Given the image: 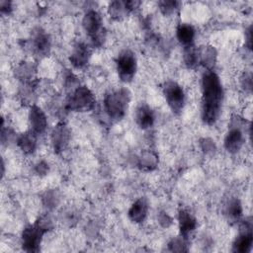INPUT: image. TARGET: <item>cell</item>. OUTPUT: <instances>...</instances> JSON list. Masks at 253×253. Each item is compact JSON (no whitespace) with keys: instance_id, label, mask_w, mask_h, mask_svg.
<instances>
[{"instance_id":"cell-17","label":"cell","mask_w":253,"mask_h":253,"mask_svg":"<svg viewBox=\"0 0 253 253\" xmlns=\"http://www.w3.org/2000/svg\"><path fill=\"white\" fill-rule=\"evenodd\" d=\"M36 66L33 62L22 61L14 70L15 77L20 80L23 84L32 83L36 76Z\"/></svg>"},{"instance_id":"cell-7","label":"cell","mask_w":253,"mask_h":253,"mask_svg":"<svg viewBox=\"0 0 253 253\" xmlns=\"http://www.w3.org/2000/svg\"><path fill=\"white\" fill-rule=\"evenodd\" d=\"M162 91L171 111L176 115L181 114L186 100L185 92L182 86L175 81L169 80L164 83Z\"/></svg>"},{"instance_id":"cell-33","label":"cell","mask_w":253,"mask_h":253,"mask_svg":"<svg viewBox=\"0 0 253 253\" xmlns=\"http://www.w3.org/2000/svg\"><path fill=\"white\" fill-rule=\"evenodd\" d=\"M252 27L249 26L245 32V46L248 49H251L252 46Z\"/></svg>"},{"instance_id":"cell-18","label":"cell","mask_w":253,"mask_h":253,"mask_svg":"<svg viewBox=\"0 0 253 253\" xmlns=\"http://www.w3.org/2000/svg\"><path fill=\"white\" fill-rule=\"evenodd\" d=\"M159 163L158 155L153 150H143L137 158V167L141 171L149 172L157 168Z\"/></svg>"},{"instance_id":"cell-22","label":"cell","mask_w":253,"mask_h":253,"mask_svg":"<svg viewBox=\"0 0 253 253\" xmlns=\"http://www.w3.org/2000/svg\"><path fill=\"white\" fill-rule=\"evenodd\" d=\"M242 205L241 202L239 201V199L237 198H232L230 199L226 206H225V215L228 218V220L232 221V222H236L238 221L241 216H242Z\"/></svg>"},{"instance_id":"cell-31","label":"cell","mask_w":253,"mask_h":253,"mask_svg":"<svg viewBox=\"0 0 253 253\" xmlns=\"http://www.w3.org/2000/svg\"><path fill=\"white\" fill-rule=\"evenodd\" d=\"M48 171H49V166H48V164H47L45 161H43V160L39 161V162L35 165V172H36L38 175H40V176H44V175H46V174L48 173Z\"/></svg>"},{"instance_id":"cell-21","label":"cell","mask_w":253,"mask_h":253,"mask_svg":"<svg viewBox=\"0 0 253 253\" xmlns=\"http://www.w3.org/2000/svg\"><path fill=\"white\" fill-rule=\"evenodd\" d=\"M217 52L211 45L200 48V64H203L208 70H211L216 62Z\"/></svg>"},{"instance_id":"cell-8","label":"cell","mask_w":253,"mask_h":253,"mask_svg":"<svg viewBox=\"0 0 253 253\" xmlns=\"http://www.w3.org/2000/svg\"><path fill=\"white\" fill-rule=\"evenodd\" d=\"M241 126L242 119L239 116H233L230 127L224 138V147L229 153H237L244 143V134Z\"/></svg>"},{"instance_id":"cell-30","label":"cell","mask_w":253,"mask_h":253,"mask_svg":"<svg viewBox=\"0 0 253 253\" xmlns=\"http://www.w3.org/2000/svg\"><path fill=\"white\" fill-rule=\"evenodd\" d=\"M240 84L245 92H251L252 90V76L251 73H244L240 78Z\"/></svg>"},{"instance_id":"cell-3","label":"cell","mask_w":253,"mask_h":253,"mask_svg":"<svg viewBox=\"0 0 253 253\" xmlns=\"http://www.w3.org/2000/svg\"><path fill=\"white\" fill-rule=\"evenodd\" d=\"M129 101L130 92L126 88L111 91L104 98V110L113 121H121L126 116Z\"/></svg>"},{"instance_id":"cell-25","label":"cell","mask_w":253,"mask_h":253,"mask_svg":"<svg viewBox=\"0 0 253 253\" xmlns=\"http://www.w3.org/2000/svg\"><path fill=\"white\" fill-rule=\"evenodd\" d=\"M59 202H60V196L56 190H47L42 195L43 207L48 211L54 210L58 206Z\"/></svg>"},{"instance_id":"cell-6","label":"cell","mask_w":253,"mask_h":253,"mask_svg":"<svg viewBox=\"0 0 253 253\" xmlns=\"http://www.w3.org/2000/svg\"><path fill=\"white\" fill-rule=\"evenodd\" d=\"M116 66L121 81L125 83L132 81L137 69L135 54L129 49L123 50L116 59Z\"/></svg>"},{"instance_id":"cell-20","label":"cell","mask_w":253,"mask_h":253,"mask_svg":"<svg viewBox=\"0 0 253 253\" xmlns=\"http://www.w3.org/2000/svg\"><path fill=\"white\" fill-rule=\"evenodd\" d=\"M17 145L24 154H32L37 147V134L32 130L21 133L17 137Z\"/></svg>"},{"instance_id":"cell-2","label":"cell","mask_w":253,"mask_h":253,"mask_svg":"<svg viewBox=\"0 0 253 253\" xmlns=\"http://www.w3.org/2000/svg\"><path fill=\"white\" fill-rule=\"evenodd\" d=\"M52 227L51 220L47 216L40 217L34 224L27 226L22 232V248L26 252H39L44 233Z\"/></svg>"},{"instance_id":"cell-29","label":"cell","mask_w":253,"mask_h":253,"mask_svg":"<svg viewBox=\"0 0 253 253\" xmlns=\"http://www.w3.org/2000/svg\"><path fill=\"white\" fill-rule=\"evenodd\" d=\"M157 219H158V222L159 224L164 227V228H167L169 227L172 223H173V218L164 211H160L157 215Z\"/></svg>"},{"instance_id":"cell-24","label":"cell","mask_w":253,"mask_h":253,"mask_svg":"<svg viewBox=\"0 0 253 253\" xmlns=\"http://www.w3.org/2000/svg\"><path fill=\"white\" fill-rule=\"evenodd\" d=\"M184 63L188 68H195L200 64V48L194 44L184 47Z\"/></svg>"},{"instance_id":"cell-15","label":"cell","mask_w":253,"mask_h":253,"mask_svg":"<svg viewBox=\"0 0 253 253\" xmlns=\"http://www.w3.org/2000/svg\"><path fill=\"white\" fill-rule=\"evenodd\" d=\"M155 116L153 110L145 103H141L135 111V122L142 129L151 127L154 124Z\"/></svg>"},{"instance_id":"cell-19","label":"cell","mask_w":253,"mask_h":253,"mask_svg":"<svg viewBox=\"0 0 253 253\" xmlns=\"http://www.w3.org/2000/svg\"><path fill=\"white\" fill-rule=\"evenodd\" d=\"M195 36H196V31L192 25L187 23H181L177 26L176 37L178 42L182 45H184V47L194 44Z\"/></svg>"},{"instance_id":"cell-9","label":"cell","mask_w":253,"mask_h":253,"mask_svg":"<svg viewBox=\"0 0 253 253\" xmlns=\"http://www.w3.org/2000/svg\"><path fill=\"white\" fill-rule=\"evenodd\" d=\"M252 217H246L240 224L239 234L235 238L232 244V251L238 253H248L251 251L253 244L252 234Z\"/></svg>"},{"instance_id":"cell-10","label":"cell","mask_w":253,"mask_h":253,"mask_svg":"<svg viewBox=\"0 0 253 253\" xmlns=\"http://www.w3.org/2000/svg\"><path fill=\"white\" fill-rule=\"evenodd\" d=\"M30 46L32 51L38 56H45L48 54L51 46L49 35L42 28H37L33 31Z\"/></svg>"},{"instance_id":"cell-5","label":"cell","mask_w":253,"mask_h":253,"mask_svg":"<svg viewBox=\"0 0 253 253\" xmlns=\"http://www.w3.org/2000/svg\"><path fill=\"white\" fill-rule=\"evenodd\" d=\"M82 26L89 36L92 44L101 47L106 40V30L101 15L96 10H88L82 20Z\"/></svg>"},{"instance_id":"cell-1","label":"cell","mask_w":253,"mask_h":253,"mask_svg":"<svg viewBox=\"0 0 253 253\" xmlns=\"http://www.w3.org/2000/svg\"><path fill=\"white\" fill-rule=\"evenodd\" d=\"M223 88L218 75L208 70L202 77V120L211 126L216 123L221 112Z\"/></svg>"},{"instance_id":"cell-28","label":"cell","mask_w":253,"mask_h":253,"mask_svg":"<svg viewBox=\"0 0 253 253\" xmlns=\"http://www.w3.org/2000/svg\"><path fill=\"white\" fill-rule=\"evenodd\" d=\"M200 147L206 154L213 153L216 150V145L214 140L210 137H204L200 139Z\"/></svg>"},{"instance_id":"cell-16","label":"cell","mask_w":253,"mask_h":253,"mask_svg":"<svg viewBox=\"0 0 253 253\" xmlns=\"http://www.w3.org/2000/svg\"><path fill=\"white\" fill-rule=\"evenodd\" d=\"M148 211V204L144 198L137 199L129 208L127 215L134 223H141L146 218Z\"/></svg>"},{"instance_id":"cell-13","label":"cell","mask_w":253,"mask_h":253,"mask_svg":"<svg viewBox=\"0 0 253 253\" xmlns=\"http://www.w3.org/2000/svg\"><path fill=\"white\" fill-rule=\"evenodd\" d=\"M29 123L31 130L37 135L43 133L47 126V119L44 112L35 104L30 107Z\"/></svg>"},{"instance_id":"cell-12","label":"cell","mask_w":253,"mask_h":253,"mask_svg":"<svg viewBox=\"0 0 253 253\" xmlns=\"http://www.w3.org/2000/svg\"><path fill=\"white\" fill-rule=\"evenodd\" d=\"M91 56V49L85 42H77L70 54L69 61L76 69H83L87 66Z\"/></svg>"},{"instance_id":"cell-11","label":"cell","mask_w":253,"mask_h":253,"mask_svg":"<svg viewBox=\"0 0 253 253\" xmlns=\"http://www.w3.org/2000/svg\"><path fill=\"white\" fill-rule=\"evenodd\" d=\"M51 144L55 153L63 152L70 140V130L65 123H58L51 131Z\"/></svg>"},{"instance_id":"cell-14","label":"cell","mask_w":253,"mask_h":253,"mask_svg":"<svg viewBox=\"0 0 253 253\" xmlns=\"http://www.w3.org/2000/svg\"><path fill=\"white\" fill-rule=\"evenodd\" d=\"M178 223L180 235L188 238L189 235L197 228L196 217L187 210H180L178 213Z\"/></svg>"},{"instance_id":"cell-27","label":"cell","mask_w":253,"mask_h":253,"mask_svg":"<svg viewBox=\"0 0 253 253\" xmlns=\"http://www.w3.org/2000/svg\"><path fill=\"white\" fill-rule=\"evenodd\" d=\"M159 5V9L161 11V13L165 16H169L172 15L173 13H175V11L177 9H179L180 6V2L178 1H160L158 3Z\"/></svg>"},{"instance_id":"cell-32","label":"cell","mask_w":253,"mask_h":253,"mask_svg":"<svg viewBox=\"0 0 253 253\" xmlns=\"http://www.w3.org/2000/svg\"><path fill=\"white\" fill-rule=\"evenodd\" d=\"M12 2L10 1H1L0 2V11L2 14L9 15L12 12Z\"/></svg>"},{"instance_id":"cell-26","label":"cell","mask_w":253,"mask_h":253,"mask_svg":"<svg viewBox=\"0 0 253 253\" xmlns=\"http://www.w3.org/2000/svg\"><path fill=\"white\" fill-rule=\"evenodd\" d=\"M168 250L171 252H187L188 251V238L178 236L172 238L168 243Z\"/></svg>"},{"instance_id":"cell-4","label":"cell","mask_w":253,"mask_h":253,"mask_svg":"<svg viewBox=\"0 0 253 253\" xmlns=\"http://www.w3.org/2000/svg\"><path fill=\"white\" fill-rule=\"evenodd\" d=\"M96 103L93 92L87 86H78L67 98L65 109L72 112H90L94 109Z\"/></svg>"},{"instance_id":"cell-23","label":"cell","mask_w":253,"mask_h":253,"mask_svg":"<svg viewBox=\"0 0 253 253\" xmlns=\"http://www.w3.org/2000/svg\"><path fill=\"white\" fill-rule=\"evenodd\" d=\"M108 13L111 18L121 20L130 13L126 1H112L108 6Z\"/></svg>"}]
</instances>
